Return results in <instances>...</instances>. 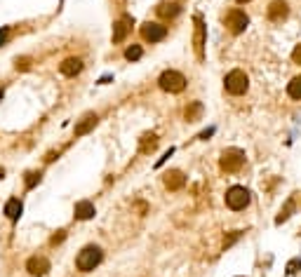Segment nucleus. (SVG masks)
Instances as JSON below:
<instances>
[{
  "instance_id": "obj_1",
  "label": "nucleus",
  "mask_w": 301,
  "mask_h": 277,
  "mask_svg": "<svg viewBox=\"0 0 301 277\" xmlns=\"http://www.w3.org/2000/svg\"><path fill=\"white\" fill-rule=\"evenodd\" d=\"M219 167H221V172H226V174L240 172V169L245 167V150L226 148L221 153V157H219Z\"/></svg>"
},
{
  "instance_id": "obj_2",
  "label": "nucleus",
  "mask_w": 301,
  "mask_h": 277,
  "mask_svg": "<svg viewBox=\"0 0 301 277\" xmlns=\"http://www.w3.org/2000/svg\"><path fill=\"white\" fill-rule=\"evenodd\" d=\"M101 259H104V254H101L99 247L87 244V247L78 254V259H76V268H78L80 272H89V270H95V268L99 266Z\"/></svg>"
},
{
  "instance_id": "obj_3",
  "label": "nucleus",
  "mask_w": 301,
  "mask_h": 277,
  "mask_svg": "<svg viewBox=\"0 0 301 277\" xmlns=\"http://www.w3.org/2000/svg\"><path fill=\"white\" fill-rule=\"evenodd\" d=\"M186 83H189V80H186L179 71H172V68H170V71H162L160 78H158L160 89L162 92H170V94H179V92H184Z\"/></svg>"
},
{
  "instance_id": "obj_4",
  "label": "nucleus",
  "mask_w": 301,
  "mask_h": 277,
  "mask_svg": "<svg viewBox=\"0 0 301 277\" xmlns=\"http://www.w3.org/2000/svg\"><path fill=\"white\" fill-rule=\"evenodd\" d=\"M223 87H226V92L233 96H240L245 94L247 89H250V78H247L245 71H240V68H235V71H231L226 78H223Z\"/></svg>"
},
{
  "instance_id": "obj_5",
  "label": "nucleus",
  "mask_w": 301,
  "mask_h": 277,
  "mask_svg": "<svg viewBox=\"0 0 301 277\" xmlns=\"http://www.w3.org/2000/svg\"><path fill=\"white\" fill-rule=\"evenodd\" d=\"M193 52L195 56H198V61H205V40H207V26L205 22H202L200 14H195L193 17Z\"/></svg>"
},
{
  "instance_id": "obj_6",
  "label": "nucleus",
  "mask_w": 301,
  "mask_h": 277,
  "mask_svg": "<svg viewBox=\"0 0 301 277\" xmlns=\"http://www.w3.org/2000/svg\"><path fill=\"white\" fill-rule=\"evenodd\" d=\"M226 207L233 211H240V209H245L247 205H250V190L242 188V186H233V188L226 190Z\"/></svg>"
},
{
  "instance_id": "obj_7",
  "label": "nucleus",
  "mask_w": 301,
  "mask_h": 277,
  "mask_svg": "<svg viewBox=\"0 0 301 277\" xmlns=\"http://www.w3.org/2000/svg\"><path fill=\"white\" fill-rule=\"evenodd\" d=\"M223 24L229 28V33L240 35L247 28V24H250V17H247L242 10H231L229 14H226V19H223Z\"/></svg>"
},
{
  "instance_id": "obj_8",
  "label": "nucleus",
  "mask_w": 301,
  "mask_h": 277,
  "mask_svg": "<svg viewBox=\"0 0 301 277\" xmlns=\"http://www.w3.org/2000/svg\"><path fill=\"white\" fill-rule=\"evenodd\" d=\"M141 38L146 43H160V40L167 38V26H162L158 22H146L141 26Z\"/></svg>"
},
{
  "instance_id": "obj_9",
  "label": "nucleus",
  "mask_w": 301,
  "mask_h": 277,
  "mask_svg": "<svg viewBox=\"0 0 301 277\" xmlns=\"http://www.w3.org/2000/svg\"><path fill=\"white\" fill-rule=\"evenodd\" d=\"M268 22L273 24H280L287 19V14H290V5H287V0H273L271 5H268Z\"/></svg>"
},
{
  "instance_id": "obj_10",
  "label": "nucleus",
  "mask_w": 301,
  "mask_h": 277,
  "mask_svg": "<svg viewBox=\"0 0 301 277\" xmlns=\"http://www.w3.org/2000/svg\"><path fill=\"white\" fill-rule=\"evenodd\" d=\"M132 24H134V19L129 17V14H123V17L118 19L116 24H113V43H123L125 38L129 35V31H132Z\"/></svg>"
},
{
  "instance_id": "obj_11",
  "label": "nucleus",
  "mask_w": 301,
  "mask_h": 277,
  "mask_svg": "<svg viewBox=\"0 0 301 277\" xmlns=\"http://www.w3.org/2000/svg\"><path fill=\"white\" fill-rule=\"evenodd\" d=\"M26 270L33 277H45L50 272V261L45 259V256H31L26 261Z\"/></svg>"
},
{
  "instance_id": "obj_12",
  "label": "nucleus",
  "mask_w": 301,
  "mask_h": 277,
  "mask_svg": "<svg viewBox=\"0 0 301 277\" xmlns=\"http://www.w3.org/2000/svg\"><path fill=\"white\" fill-rule=\"evenodd\" d=\"M59 71H62V75H66V78H76V75L83 71V59L68 56V59H64L62 64H59Z\"/></svg>"
},
{
  "instance_id": "obj_13",
  "label": "nucleus",
  "mask_w": 301,
  "mask_h": 277,
  "mask_svg": "<svg viewBox=\"0 0 301 277\" xmlns=\"http://www.w3.org/2000/svg\"><path fill=\"white\" fill-rule=\"evenodd\" d=\"M162 181H165V188L167 190H181L186 186V176H184V172H179V169H170V172L162 176Z\"/></svg>"
},
{
  "instance_id": "obj_14",
  "label": "nucleus",
  "mask_w": 301,
  "mask_h": 277,
  "mask_svg": "<svg viewBox=\"0 0 301 277\" xmlns=\"http://www.w3.org/2000/svg\"><path fill=\"white\" fill-rule=\"evenodd\" d=\"M156 12H158V17H162V19H174L181 12V7H179V3H174V0H162L160 5L156 7Z\"/></svg>"
},
{
  "instance_id": "obj_15",
  "label": "nucleus",
  "mask_w": 301,
  "mask_h": 277,
  "mask_svg": "<svg viewBox=\"0 0 301 277\" xmlns=\"http://www.w3.org/2000/svg\"><path fill=\"white\" fill-rule=\"evenodd\" d=\"M73 214H76L78 221H87V219L95 216L97 211H95V205H92L89 200H80L78 205H76V209H73Z\"/></svg>"
},
{
  "instance_id": "obj_16",
  "label": "nucleus",
  "mask_w": 301,
  "mask_h": 277,
  "mask_svg": "<svg viewBox=\"0 0 301 277\" xmlns=\"http://www.w3.org/2000/svg\"><path fill=\"white\" fill-rule=\"evenodd\" d=\"M97 122H99V117H97L95 113H89V115H85V117H83V122H78V125H76L73 134H76V136H83V134L92 132V129L97 127Z\"/></svg>"
},
{
  "instance_id": "obj_17",
  "label": "nucleus",
  "mask_w": 301,
  "mask_h": 277,
  "mask_svg": "<svg viewBox=\"0 0 301 277\" xmlns=\"http://www.w3.org/2000/svg\"><path fill=\"white\" fill-rule=\"evenodd\" d=\"M22 209H24V205L19 197H12L5 202V216L10 219V221H17V219L22 216Z\"/></svg>"
},
{
  "instance_id": "obj_18",
  "label": "nucleus",
  "mask_w": 301,
  "mask_h": 277,
  "mask_svg": "<svg viewBox=\"0 0 301 277\" xmlns=\"http://www.w3.org/2000/svg\"><path fill=\"white\" fill-rule=\"evenodd\" d=\"M202 111H205V108H202L200 101H191V104L186 106V111H184V120L186 122H198L202 117Z\"/></svg>"
},
{
  "instance_id": "obj_19",
  "label": "nucleus",
  "mask_w": 301,
  "mask_h": 277,
  "mask_svg": "<svg viewBox=\"0 0 301 277\" xmlns=\"http://www.w3.org/2000/svg\"><path fill=\"white\" fill-rule=\"evenodd\" d=\"M156 148H158V136L156 134H144L141 141H139V153L141 155H150Z\"/></svg>"
},
{
  "instance_id": "obj_20",
  "label": "nucleus",
  "mask_w": 301,
  "mask_h": 277,
  "mask_svg": "<svg viewBox=\"0 0 301 277\" xmlns=\"http://www.w3.org/2000/svg\"><path fill=\"white\" fill-rule=\"evenodd\" d=\"M287 94H290L292 99H299L301 101V75L292 78V83L287 85Z\"/></svg>"
},
{
  "instance_id": "obj_21",
  "label": "nucleus",
  "mask_w": 301,
  "mask_h": 277,
  "mask_svg": "<svg viewBox=\"0 0 301 277\" xmlns=\"http://www.w3.org/2000/svg\"><path fill=\"white\" fill-rule=\"evenodd\" d=\"M292 211H294V200H287V202H285V207L283 209H280V214H278V219H275V223H283V221H287V219L292 216Z\"/></svg>"
},
{
  "instance_id": "obj_22",
  "label": "nucleus",
  "mask_w": 301,
  "mask_h": 277,
  "mask_svg": "<svg viewBox=\"0 0 301 277\" xmlns=\"http://www.w3.org/2000/svg\"><path fill=\"white\" fill-rule=\"evenodd\" d=\"M144 50H141V45H129L127 50H125V59L127 61H139Z\"/></svg>"
},
{
  "instance_id": "obj_23",
  "label": "nucleus",
  "mask_w": 301,
  "mask_h": 277,
  "mask_svg": "<svg viewBox=\"0 0 301 277\" xmlns=\"http://www.w3.org/2000/svg\"><path fill=\"white\" fill-rule=\"evenodd\" d=\"M35 183H40V172H28L26 174V188L31 190Z\"/></svg>"
},
{
  "instance_id": "obj_24",
  "label": "nucleus",
  "mask_w": 301,
  "mask_h": 277,
  "mask_svg": "<svg viewBox=\"0 0 301 277\" xmlns=\"http://www.w3.org/2000/svg\"><path fill=\"white\" fill-rule=\"evenodd\" d=\"M28 66H31V59H28V56H17V59H14V68H17V71H26Z\"/></svg>"
},
{
  "instance_id": "obj_25",
  "label": "nucleus",
  "mask_w": 301,
  "mask_h": 277,
  "mask_svg": "<svg viewBox=\"0 0 301 277\" xmlns=\"http://www.w3.org/2000/svg\"><path fill=\"white\" fill-rule=\"evenodd\" d=\"M299 268H301V259H294V261H290V263H287V277H292L296 270H299Z\"/></svg>"
},
{
  "instance_id": "obj_26",
  "label": "nucleus",
  "mask_w": 301,
  "mask_h": 277,
  "mask_svg": "<svg viewBox=\"0 0 301 277\" xmlns=\"http://www.w3.org/2000/svg\"><path fill=\"white\" fill-rule=\"evenodd\" d=\"M292 61H294V64H299V66H301V43L296 45V47H294V52H292Z\"/></svg>"
},
{
  "instance_id": "obj_27",
  "label": "nucleus",
  "mask_w": 301,
  "mask_h": 277,
  "mask_svg": "<svg viewBox=\"0 0 301 277\" xmlns=\"http://www.w3.org/2000/svg\"><path fill=\"white\" fill-rule=\"evenodd\" d=\"M64 238H66V233H64V230H59V233H57V235H52L50 244H59V242H64Z\"/></svg>"
},
{
  "instance_id": "obj_28",
  "label": "nucleus",
  "mask_w": 301,
  "mask_h": 277,
  "mask_svg": "<svg viewBox=\"0 0 301 277\" xmlns=\"http://www.w3.org/2000/svg\"><path fill=\"white\" fill-rule=\"evenodd\" d=\"M7 38H10V28H0V47L7 43Z\"/></svg>"
},
{
  "instance_id": "obj_29",
  "label": "nucleus",
  "mask_w": 301,
  "mask_h": 277,
  "mask_svg": "<svg viewBox=\"0 0 301 277\" xmlns=\"http://www.w3.org/2000/svg\"><path fill=\"white\" fill-rule=\"evenodd\" d=\"M235 3H240V5H245V3H250V0H235Z\"/></svg>"
},
{
  "instance_id": "obj_30",
  "label": "nucleus",
  "mask_w": 301,
  "mask_h": 277,
  "mask_svg": "<svg viewBox=\"0 0 301 277\" xmlns=\"http://www.w3.org/2000/svg\"><path fill=\"white\" fill-rule=\"evenodd\" d=\"M3 94H5V92H3V87H0V101H3Z\"/></svg>"
}]
</instances>
